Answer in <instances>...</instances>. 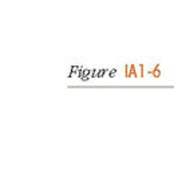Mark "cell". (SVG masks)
<instances>
[]
</instances>
